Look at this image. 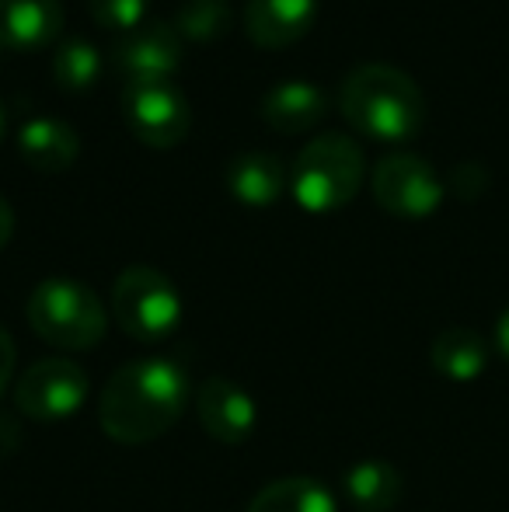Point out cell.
Returning <instances> with one entry per match:
<instances>
[{
  "instance_id": "obj_2",
  "label": "cell",
  "mask_w": 509,
  "mask_h": 512,
  "mask_svg": "<svg viewBox=\"0 0 509 512\" xmlns=\"http://www.w3.org/2000/svg\"><path fill=\"white\" fill-rule=\"evenodd\" d=\"M346 122L374 140H412L426 122V95L391 63H360L339 84Z\"/></svg>"
},
{
  "instance_id": "obj_12",
  "label": "cell",
  "mask_w": 509,
  "mask_h": 512,
  "mask_svg": "<svg viewBox=\"0 0 509 512\" xmlns=\"http://www.w3.org/2000/svg\"><path fill=\"white\" fill-rule=\"evenodd\" d=\"M63 18V0H0V49H46L63 32Z\"/></svg>"
},
{
  "instance_id": "obj_19",
  "label": "cell",
  "mask_w": 509,
  "mask_h": 512,
  "mask_svg": "<svg viewBox=\"0 0 509 512\" xmlns=\"http://www.w3.org/2000/svg\"><path fill=\"white\" fill-rule=\"evenodd\" d=\"M102 53L88 39H67L53 53V77L63 91H88L102 77Z\"/></svg>"
},
{
  "instance_id": "obj_15",
  "label": "cell",
  "mask_w": 509,
  "mask_h": 512,
  "mask_svg": "<svg viewBox=\"0 0 509 512\" xmlns=\"http://www.w3.org/2000/svg\"><path fill=\"white\" fill-rule=\"evenodd\" d=\"M227 178V189L238 203L245 206H272L286 189V171L283 161L269 150H245V154L231 157L224 171Z\"/></svg>"
},
{
  "instance_id": "obj_25",
  "label": "cell",
  "mask_w": 509,
  "mask_h": 512,
  "mask_svg": "<svg viewBox=\"0 0 509 512\" xmlns=\"http://www.w3.org/2000/svg\"><path fill=\"white\" fill-rule=\"evenodd\" d=\"M11 237H14V209L4 196H0V251L7 248Z\"/></svg>"
},
{
  "instance_id": "obj_13",
  "label": "cell",
  "mask_w": 509,
  "mask_h": 512,
  "mask_svg": "<svg viewBox=\"0 0 509 512\" xmlns=\"http://www.w3.org/2000/svg\"><path fill=\"white\" fill-rule=\"evenodd\" d=\"M18 150L28 168L42 171V175H60V171L74 168V161L81 157V133L67 119L35 115L18 129Z\"/></svg>"
},
{
  "instance_id": "obj_26",
  "label": "cell",
  "mask_w": 509,
  "mask_h": 512,
  "mask_svg": "<svg viewBox=\"0 0 509 512\" xmlns=\"http://www.w3.org/2000/svg\"><path fill=\"white\" fill-rule=\"evenodd\" d=\"M496 345H499V356L509 363V307L499 314V321H496Z\"/></svg>"
},
{
  "instance_id": "obj_21",
  "label": "cell",
  "mask_w": 509,
  "mask_h": 512,
  "mask_svg": "<svg viewBox=\"0 0 509 512\" xmlns=\"http://www.w3.org/2000/svg\"><path fill=\"white\" fill-rule=\"evenodd\" d=\"M150 0H88V11L95 18V25L112 28V32H133L143 25Z\"/></svg>"
},
{
  "instance_id": "obj_14",
  "label": "cell",
  "mask_w": 509,
  "mask_h": 512,
  "mask_svg": "<svg viewBox=\"0 0 509 512\" xmlns=\"http://www.w3.org/2000/svg\"><path fill=\"white\" fill-rule=\"evenodd\" d=\"M328 115V95L314 81H283L265 91L262 119L276 133H311Z\"/></svg>"
},
{
  "instance_id": "obj_27",
  "label": "cell",
  "mask_w": 509,
  "mask_h": 512,
  "mask_svg": "<svg viewBox=\"0 0 509 512\" xmlns=\"http://www.w3.org/2000/svg\"><path fill=\"white\" fill-rule=\"evenodd\" d=\"M4 122H7V115H4V102H0V136H4Z\"/></svg>"
},
{
  "instance_id": "obj_3",
  "label": "cell",
  "mask_w": 509,
  "mask_h": 512,
  "mask_svg": "<svg viewBox=\"0 0 509 512\" xmlns=\"http://www.w3.org/2000/svg\"><path fill=\"white\" fill-rule=\"evenodd\" d=\"M25 317L42 342L67 352H88L105 338L109 310L81 279H42L25 300Z\"/></svg>"
},
{
  "instance_id": "obj_7",
  "label": "cell",
  "mask_w": 509,
  "mask_h": 512,
  "mask_svg": "<svg viewBox=\"0 0 509 512\" xmlns=\"http://www.w3.org/2000/svg\"><path fill=\"white\" fill-rule=\"evenodd\" d=\"M123 115L136 140L157 150L182 143L192 129V105L175 81H126Z\"/></svg>"
},
{
  "instance_id": "obj_18",
  "label": "cell",
  "mask_w": 509,
  "mask_h": 512,
  "mask_svg": "<svg viewBox=\"0 0 509 512\" xmlns=\"http://www.w3.org/2000/svg\"><path fill=\"white\" fill-rule=\"evenodd\" d=\"M245 512H339L332 488L318 478H276L265 488H258L255 499Z\"/></svg>"
},
{
  "instance_id": "obj_17",
  "label": "cell",
  "mask_w": 509,
  "mask_h": 512,
  "mask_svg": "<svg viewBox=\"0 0 509 512\" xmlns=\"http://www.w3.org/2000/svg\"><path fill=\"white\" fill-rule=\"evenodd\" d=\"M346 499L360 512H391L401 502L405 481L387 460H360L346 471Z\"/></svg>"
},
{
  "instance_id": "obj_23",
  "label": "cell",
  "mask_w": 509,
  "mask_h": 512,
  "mask_svg": "<svg viewBox=\"0 0 509 512\" xmlns=\"http://www.w3.org/2000/svg\"><path fill=\"white\" fill-rule=\"evenodd\" d=\"M14 366H18V345L14 335L0 324V394L7 391V384L14 380Z\"/></svg>"
},
{
  "instance_id": "obj_24",
  "label": "cell",
  "mask_w": 509,
  "mask_h": 512,
  "mask_svg": "<svg viewBox=\"0 0 509 512\" xmlns=\"http://www.w3.org/2000/svg\"><path fill=\"white\" fill-rule=\"evenodd\" d=\"M21 446V425L14 415H4L0 411V457H11L14 450Z\"/></svg>"
},
{
  "instance_id": "obj_1",
  "label": "cell",
  "mask_w": 509,
  "mask_h": 512,
  "mask_svg": "<svg viewBox=\"0 0 509 512\" xmlns=\"http://www.w3.org/2000/svg\"><path fill=\"white\" fill-rule=\"evenodd\" d=\"M192 387L175 359H136L109 377L98 398V425L123 446H143L178 425Z\"/></svg>"
},
{
  "instance_id": "obj_28",
  "label": "cell",
  "mask_w": 509,
  "mask_h": 512,
  "mask_svg": "<svg viewBox=\"0 0 509 512\" xmlns=\"http://www.w3.org/2000/svg\"><path fill=\"white\" fill-rule=\"evenodd\" d=\"M0 53H4V49H0Z\"/></svg>"
},
{
  "instance_id": "obj_5",
  "label": "cell",
  "mask_w": 509,
  "mask_h": 512,
  "mask_svg": "<svg viewBox=\"0 0 509 512\" xmlns=\"http://www.w3.org/2000/svg\"><path fill=\"white\" fill-rule=\"evenodd\" d=\"M112 317L133 342L157 345L182 324V293L154 265H129L112 283Z\"/></svg>"
},
{
  "instance_id": "obj_16",
  "label": "cell",
  "mask_w": 509,
  "mask_h": 512,
  "mask_svg": "<svg viewBox=\"0 0 509 512\" xmlns=\"http://www.w3.org/2000/svg\"><path fill=\"white\" fill-rule=\"evenodd\" d=\"M429 363L440 377L454 380V384H468V380L482 377L489 366V345L471 328H447L429 345Z\"/></svg>"
},
{
  "instance_id": "obj_4",
  "label": "cell",
  "mask_w": 509,
  "mask_h": 512,
  "mask_svg": "<svg viewBox=\"0 0 509 512\" xmlns=\"http://www.w3.org/2000/svg\"><path fill=\"white\" fill-rule=\"evenodd\" d=\"M363 150L346 133H321L304 143L290 171V192L307 213H335L360 192Z\"/></svg>"
},
{
  "instance_id": "obj_20",
  "label": "cell",
  "mask_w": 509,
  "mask_h": 512,
  "mask_svg": "<svg viewBox=\"0 0 509 512\" xmlns=\"http://www.w3.org/2000/svg\"><path fill=\"white\" fill-rule=\"evenodd\" d=\"M171 25L178 28L182 39L213 42V39H220V35L231 32L234 7H231V0H185V4L178 7Z\"/></svg>"
},
{
  "instance_id": "obj_10",
  "label": "cell",
  "mask_w": 509,
  "mask_h": 512,
  "mask_svg": "<svg viewBox=\"0 0 509 512\" xmlns=\"http://www.w3.org/2000/svg\"><path fill=\"white\" fill-rule=\"evenodd\" d=\"M196 418L210 439L224 446H241L252 439L258 425V405L255 398L231 377H206L196 387Z\"/></svg>"
},
{
  "instance_id": "obj_6",
  "label": "cell",
  "mask_w": 509,
  "mask_h": 512,
  "mask_svg": "<svg viewBox=\"0 0 509 512\" xmlns=\"http://www.w3.org/2000/svg\"><path fill=\"white\" fill-rule=\"evenodd\" d=\"M88 387V373L74 359H39L14 380V408L39 425L67 422L84 408Z\"/></svg>"
},
{
  "instance_id": "obj_22",
  "label": "cell",
  "mask_w": 509,
  "mask_h": 512,
  "mask_svg": "<svg viewBox=\"0 0 509 512\" xmlns=\"http://www.w3.org/2000/svg\"><path fill=\"white\" fill-rule=\"evenodd\" d=\"M450 189L461 199H478L489 189V168H482L478 161H461L450 168Z\"/></svg>"
},
{
  "instance_id": "obj_11",
  "label": "cell",
  "mask_w": 509,
  "mask_h": 512,
  "mask_svg": "<svg viewBox=\"0 0 509 512\" xmlns=\"http://www.w3.org/2000/svg\"><path fill=\"white\" fill-rule=\"evenodd\" d=\"M318 0H248L245 32L258 49H286L311 32Z\"/></svg>"
},
{
  "instance_id": "obj_9",
  "label": "cell",
  "mask_w": 509,
  "mask_h": 512,
  "mask_svg": "<svg viewBox=\"0 0 509 512\" xmlns=\"http://www.w3.org/2000/svg\"><path fill=\"white\" fill-rule=\"evenodd\" d=\"M185 39L171 21H143L140 28L119 35L112 46V67L126 81H171L182 67Z\"/></svg>"
},
{
  "instance_id": "obj_8",
  "label": "cell",
  "mask_w": 509,
  "mask_h": 512,
  "mask_svg": "<svg viewBox=\"0 0 509 512\" xmlns=\"http://www.w3.org/2000/svg\"><path fill=\"white\" fill-rule=\"evenodd\" d=\"M443 178L436 168L419 154H387L374 168V199L377 206L387 209L391 216L401 220H422V216L436 213L443 203Z\"/></svg>"
}]
</instances>
